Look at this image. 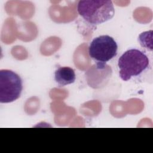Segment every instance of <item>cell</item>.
I'll return each mask as SVG.
<instances>
[{"instance_id": "obj_4", "label": "cell", "mask_w": 153, "mask_h": 153, "mask_svg": "<svg viewBox=\"0 0 153 153\" xmlns=\"http://www.w3.org/2000/svg\"><path fill=\"white\" fill-rule=\"evenodd\" d=\"M23 90L22 80L14 71L9 69L0 71V102L10 103L20 96Z\"/></svg>"}, {"instance_id": "obj_1", "label": "cell", "mask_w": 153, "mask_h": 153, "mask_svg": "<svg viewBox=\"0 0 153 153\" xmlns=\"http://www.w3.org/2000/svg\"><path fill=\"white\" fill-rule=\"evenodd\" d=\"M77 11L87 22L91 25L103 23L111 19L115 14L112 2L109 0L79 1Z\"/></svg>"}, {"instance_id": "obj_5", "label": "cell", "mask_w": 153, "mask_h": 153, "mask_svg": "<svg viewBox=\"0 0 153 153\" xmlns=\"http://www.w3.org/2000/svg\"><path fill=\"white\" fill-rule=\"evenodd\" d=\"M75 79V71L69 67H59L55 71L54 79L60 87L72 84Z\"/></svg>"}, {"instance_id": "obj_3", "label": "cell", "mask_w": 153, "mask_h": 153, "mask_svg": "<svg viewBox=\"0 0 153 153\" xmlns=\"http://www.w3.org/2000/svg\"><path fill=\"white\" fill-rule=\"evenodd\" d=\"M118 45L114 38L109 35H100L94 38L88 47V54L101 67L117 54Z\"/></svg>"}, {"instance_id": "obj_2", "label": "cell", "mask_w": 153, "mask_h": 153, "mask_svg": "<svg viewBox=\"0 0 153 153\" xmlns=\"http://www.w3.org/2000/svg\"><path fill=\"white\" fill-rule=\"evenodd\" d=\"M149 66L148 56L142 51L133 48L124 52L118 59L120 78L125 81L142 74Z\"/></svg>"}]
</instances>
